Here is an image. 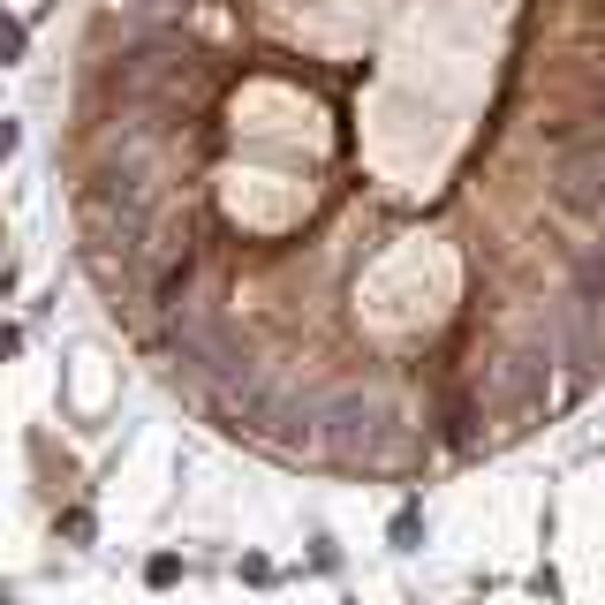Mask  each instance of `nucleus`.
Instances as JSON below:
<instances>
[{
	"instance_id": "obj_1",
	"label": "nucleus",
	"mask_w": 605,
	"mask_h": 605,
	"mask_svg": "<svg viewBox=\"0 0 605 605\" xmlns=\"http://www.w3.org/2000/svg\"><path fill=\"white\" fill-rule=\"evenodd\" d=\"M0 53H23V23H0Z\"/></svg>"
}]
</instances>
